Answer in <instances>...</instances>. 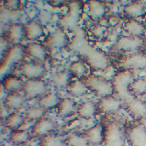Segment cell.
I'll use <instances>...</instances> for the list:
<instances>
[{
    "label": "cell",
    "instance_id": "cell-1",
    "mask_svg": "<svg viewBox=\"0 0 146 146\" xmlns=\"http://www.w3.org/2000/svg\"><path fill=\"white\" fill-rule=\"evenodd\" d=\"M135 76L134 70L121 69L115 73L111 80L114 93L123 104L133 96L129 91V87L134 80Z\"/></svg>",
    "mask_w": 146,
    "mask_h": 146
},
{
    "label": "cell",
    "instance_id": "cell-31",
    "mask_svg": "<svg viewBox=\"0 0 146 146\" xmlns=\"http://www.w3.org/2000/svg\"><path fill=\"white\" fill-rule=\"evenodd\" d=\"M58 95L54 92L46 93L39 101V106L45 110H49L57 106L60 101Z\"/></svg>",
    "mask_w": 146,
    "mask_h": 146
},
{
    "label": "cell",
    "instance_id": "cell-34",
    "mask_svg": "<svg viewBox=\"0 0 146 146\" xmlns=\"http://www.w3.org/2000/svg\"><path fill=\"white\" fill-rule=\"evenodd\" d=\"M65 143L68 146H89V142L84 134L72 133L68 135Z\"/></svg>",
    "mask_w": 146,
    "mask_h": 146
},
{
    "label": "cell",
    "instance_id": "cell-29",
    "mask_svg": "<svg viewBox=\"0 0 146 146\" xmlns=\"http://www.w3.org/2000/svg\"><path fill=\"white\" fill-rule=\"evenodd\" d=\"M71 76L69 71H62L53 74L50 78V81L58 89L66 88L70 81Z\"/></svg>",
    "mask_w": 146,
    "mask_h": 146
},
{
    "label": "cell",
    "instance_id": "cell-23",
    "mask_svg": "<svg viewBox=\"0 0 146 146\" xmlns=\"http://www.w3.org/2000/svg\"><path fill=\"white\" fill-rule=\"evenodd\" d=\"M26 97L25 96L18 93V92L9 93L6 96L4 105L10 110H18L21 109L25 104Z\"/></svg>",
    "mask_w": 146,
    "mask_h": 146
},
{
    "label": "cell",
    "instance_id": "cell-16",
    "mask_svg": "<svg viewBox=\"0 0 146 146\" xmlns=\"http://www.w3.org/2000/svg\"><path fill=\"white\" fill-rule=\"evenodd\" d=\"M23 48L25 55L33 61L42 63L48 57L47 48L44 44L30 43Z\"/></svg>",
    "mask_w": 146,
    "mask_h": 146
},
{
    "label": "cell",
    "instance_id": "cell-14",
    "mask_svg": "<svg viewBox=\"0 0 146 146\" xmlns=\"http://www.w3.org/2000/svg\"><path fill=\"white\" fill-rule=\"evenodd\" d=\"M68 37L64 30L59 29L49 34L44 42V45L47 50H57L67 45Z\"/></svg>",
    "mask_w": 146,
    "mask_h": 146
},
{
    "label": "cell",
    "instance_id": "cell-12",
    "mask_svg": "<svg viewBox=\"0 0 146 146\" xmlns=\"http://www.w3.org/2000/svg\"><path fill=\"white\" fill-rule=\"evenodd\" d=\"M19 71L28 80L40 79L46 73V68L42 63L35 61L24 62L21 65Z\"/></svg>",
    "mask_w": 146,
    "mask_h": 146
},
{
    "label": "cell",
    "instance_id": "cell-6",
    "mask_svg": "<svg viewBox=\"0 0 146 146\" xmlns=\"http://www.w3.org/2000/svg\"><path fill=\"white\" fill-rule=\"evenodd\" d=\"M125 134L129 146H146V126L139 121L129 124Z\"/></svg>",
    "mask_w": 146,
    "mask_h": 146
},
{
    "label": "cell",
    "instance_id": "cell-11",
    "mask_svg": "<svg viewBox=\"0 0 146 146\" xmlns=\"http://www.w3.org/2000/svg\"><path fill=\"white\" fill-rule=\"evenodd\" d=\"M22 90L26 98L33 99L45 94L48 89L42 80L30 79L24 83Z\"/></svg>",
    "mask_w": 146,
    "mask_h": 146
},
{
    "label": "cell",
    "instance_id": "cell-2",
    "mask_svg": "<svg viewBox=\"0 0 146 146\" xmlns=\"http://www.w3.org/2000/svg\"><path fill=\"white\" fill-rule=\"evenodd\" d=\"M88 90L95 96L102 98L113 95L114 88L112 81L101 76L91 74L82 80Z\"/></svg>",
    "mask_w": 146,
    "mask_h": 146
},
{
    "label": "cell",
    "instance_id": "cell-39",
    "mask_svg": "<svg viewBox=\"0 0 146 146\" xmlns=\"http://www.w3.org/2000/svg\"><path fill=\"white\" fill-rule=\"evenodd\" d=\"M106 3L108 4H114L117 2H118L119 0H103Z\"/></svg>",
    "mask_w": 146,
    "mask_h": 146
},
{
    "label": "cell",
    "instance_id": "cell-20",
    "mask_svg": "<svg viewBox=\"0 0 146 146\" xmlns=\"http://www.w3.org/2000/svg\"><path fill=\"white\" fill-rule=\"evenodd\" d=\"M124 30L131 36L143 37L146 33V28L144 22L136 19H129L123 25Z\"/></svg>",
    "mask_w": 146,
    "mask_h": 146
},
{
    "label": "cell",
    "instance_id": "cell-27",
    "mask_svg": "<svg viewBox=\"0 0 146 146\" xmlns=\"http://www.w3.org/2000/svg\"><path fill=\"white\" fill-rule=\"evenodd\" d=\"M97 111V106L90 101L82 103L77 109L78 115L84 119H90L95 115Z\"/></svg>",
    "mask_w": 146,
    "mask_h": 146
},
{
    "label": "cell",
    "instance_id": "cell-41",
    "mask_svg": "<svg viewBox=\"0 0 146 146\" xmlns=\"http://www.w3.org/2000/svg\"><path fill=\"white\" fill-rule=\"evenodd\" d=\"M145 51V52H146V51Z\"/></svg>",
    "mask_w": 146,
    "mask_h": 146
},
{
    "label": "cell",
    "instance_id": "cell-24",
    "mask_svg": "<svg viewBox=\"0 0 146 146\" xmlns=\"http://www.w3.org/2000/svg\"><path fill=\"white\" fill-rule=\"evenodd\" d=\"M84 135L89 143L98 145L104 142V127L100 125H96L84 133Z\"/></svg>",
    "mask_w": 146,
    "mask_h": 146
},
{
    "label": "cell",
    "instance_id": "cell-38",
    "mask_svg": "<svg viewBox=\"0 0 146 146\" xmlns=\"http://www.w3.org/2000/svg\"><path fill=\"white\" fill-rule=\"evenodd\" d=\"M68 0H49V4L53 7H60L65 4Z\"/></svg>",
    "mask_w": 146,
    "mask_h": 146
},
{
    "label": "cell",
    "instance_id": "cell-15",
    "mask_svg": "<svg viewBox=\"0 0 146 146\" xmlns=\"http://www.w3.org/2000/svg\"><path fill=\"white\" fill-rule=\"evenodd\" d=\"M2 37L13 45L19 44L26 38L24 26L18 23L10 25L5 30Z\"/></svg>",
    "mask_w": 146,
    "mask_h": 146
},
{
    "label": "cell",
    "instance_id": "cell-33",
    "mask_svg": "<svg viewBox=\"0 0 146 146\" xmlns=\"http://www.w3.org/2000/svg\"><path fill=\"white\" fill-rule=\"evenodd\" d=\"M31 138V134L26 130H13L10 135V142L15 145H21L26 143Z\"/></svg>",
    "mask_w": 146,
    "mask_h": 146
},
{
    "label": "cell",
    "instance_id": "cell-25",
    "mask_svg": "<svg viewBox=\"0 0 146 146\" xmlns=\"http://www.w3.org/2000/svg\"><path fill=\"white\" fill-rule=\"evenodd\" d=\"M24 83L20 77L14 75H9L5 77L2 81V86L6 91L11 93L22 89Z\"/></svg>",
    "mask_w": 146,
    "mask_h": 146
},
{
    "label": "cell",
    "instance_id": "cell-19",
    "mask_svg": "<svg viewBox=\"0 0 146 146\" xmlns=\"http://www.w3.org/2000/svg\"><path fill=\"white\" fill-rule=\"evenodd\" d=\"M146 13V5L140 1H135L125 6L123 14L128 19H136Z\"/></svg>",
    "mask_w": 146,
    "mask_h": 146
},
{
    "label": "cell",
    "instance_id": "cell-5",
    "mask_svg": "<svg viewBox=\"0 0 146 146\" xmlns=\"http://www.w3.org/2000/svg\"><path fill=\"white\" fill-rule=\"evenodd\" d=\"M125 131L118 122H110L104 127L105 146H126Z\"/></svg>",
    "mask_w": 146,
    "mask_h": 146
},
{
    "label": "cell",
    "instance_id": "cell-3",
    "mask_svg": "<svg viewBox=\"0 0 146 146\" xmlns=\"http://www.w3.org/2000/svg\"><path fill=\"white\" fill-rule=\"evenodd\" d=\"M83 3L81 0H73L68 5V11L58 21L60 29L70 30L74 28L81 17Z\"/></svg>",
    "mask_w": 146,
    "mask_h": 146
},
{
    "label": "cell",
    "instance_id": "cell-40",
    "mask_svg": "<svg viewBox=\"0 0 146 146\" xmlns=\"http://www.w3.org/2000/svg\"><path fill=\"white\" fill-rule=\"evenodd\" d=\"M144 24H145V26H146V20L145 21V22H144Z\"/></svg>",
    "mask_w": 146,
    "mask_h": 146
},
{
    "label": "cell",
    "instance_id": "cell-4",
    "mask_svg": "<svg viewBox=\"0 0 146 146\" xmlns=\"http://www.w3.org/2000/svg\"><path fill=\"white\" fill-rule=\"evenodd\" d=\"M80 56L83 58L82 61L94 71H104L111 64L109 57L99 50L88 49Z\"/></svg>",
    "mask_w": 146,
    "mask_h": 146
},
{
    "label": "cell",
    "instance_id": "cell-37",
    "mask_svg": "<svg viewBox=\"0 0 146 146\" xmlns=\"http://www.w3.org/2000/svg\"><path fill=\"white\" fill-rule=\"evenodd\" d=\"M21 0H4L6 6L9 9H17L19 7V4Z\"/></svg>",
    "mask_w": 146,
    "mask_h": 146
},
{
    "label": "cell",
    "instance_id": "cell-36",
    "mask_svg": "<svg viewBox=\"0 0 146 146\" xmlns=\"http://www.w3.org/2000/svg\"><path fill=\"white\" fill-rule=\"evenodd\" d=\"M45 110L41 106H33L29 108L26 112V118L29 121H37L43 117Z\"/></svg>",
    "mask_w": 146,
    "mask_h": 146
},
{
    "label": "cell",
    "instance_id": "cell-22",
    "mask_svg": "<svg viewBox=\"0 0 146 146\" xmlns=\"http://www.w3.org/2000/svg\"><path fill=\"white\" fill-rule=\"evenodd\" d=\"M24 27L26 38L29 40H36L45 34L44 28L41 24L35 21L28 22L24 25Z\"/></svg>",
    "mask_w": 146,
    "mask_h": 146
},
{
    "label": "cell",
    "instance_id": "cell-32",
    "mask_svg": "<svg viewBox=\"0 0 146 146\" xmlns=\"http://www.w3.org/2000/svg\"><path fill=\"white\" fill-rule=\"evenodd\" d=\"M24 117L19 113L13 112L7 116L4 122L6 127L12 130L19 129L24 123Z\"/></svg>",
    "mask_w": 146,
    "mask_h": 146
},
{
    "label": "cell",
    "instance_id": "cell-17",
    "mask_svg": "<svg viewBox=\"0 0 146 146\" xmlns=\"http://www.w3.org/2000/svg\"><path fill=\"white\" fill-rule=\"evenodd\" d=\"M87 15L92 20L96 21L103 18L107 12L106 3L102 0H88Z\"/></svg>",
    "mask_w": 146,
    "mask_h": 146
},
{
    "label": "cell",
    "instance_id": "cell-7",
    "mask_svg": "<svg viewBox=\"0 0 146 146\" xmlns=\"http://www.w3.org/2000/svg\"><path fill=\"white\" fill-rule=\"evenodd\" d=\"M146 39L131 35L121 36L116 41L114 48L115 50L123 52H133L141 51L145 47Z\"/></svg>",
    "mask_w": 146,
    "mask_h": 146
},
{
    "label": "cell",
    "instance_id": "cell-26",
    "mask_svg": "<svg viewBox=\"0 0 146 146\" xmlns=\"http://www.w3.org/2000/svg\"><path fill=\"white\" fill-rule=\"evenodd\" d=\"M66 89L70 95L76 98H79L84 96L88 92V89L83 81L79 79L70 81Z\"/></svg>",
    "mask_w": 146,
    "mask_h": 146
},
{
    "label": "cell",
    "instance_id": "cell-13",
    "mask_svg": "<svg viewBox=\"0 0 146 146\" xmlns=\"http://www.w3.org/2000/svg\"><path fill=\"white\" fill-rule=\"evenodd\" d=\"M123 105L122 101L112 95L100 98L97 106V111L101 114H111L119 111Z\"/></svg>",
    "mask_w": 146,
    "mask_h": 146
},
{
    "label": "cell",
    "instance_id": "cell-8",
    "mask_svg": "<svg viewBox=\"0 0 146 146\" xmlns=\"http://www.w3.org/2000/svg\"><path fill=\"white\" fill-rule=\"evenodd\" d=\"M121 69L144 70L146 69V52L139 51L123 58L119 63Z\"/></svg>",
    "mask_w": 146,
    "mask_h": 146
},
{
    "label": "cell",
    "instance_id": "cell-18",
    "mask_svg": "<svg viewBox=\"0 0 146 146\" xmlns=\"http://www.w3.org/2000/svg\"><path fill=\"white\" fill-rule=\"evenodd\" d=\"M56 127L54 122L48 118H42L37 121L32 127L31 134L35 137H42L50 133Z\"/></svg>",
    "mask_w": 146,
    "mask_h": 146
},
{
    "label": "cell",
    "instance_id": "cell-9",
    "mask_svg": "<svg viewBox=\"0 0 146 146\" xmlns=\"http://www.w3.org/2000/svg\"><path fill=\"white\" fill-rule=\"evenodd\" d=\"M123 104L134 120L139 121L146 118V102L139 97L133 96Z\"/></svg>",
    "mask_w": 146,
    "mask_h": 146
},
{
    "label": "cell",
    "instance_id": "cell-35",
    "mask_svg": "<svg viewBox=\"0 0 146 146\" xmlns=\"http://www.w3.org/2000/svg\"><path fill=\"white\" fill-rule=\"evenodd\" d=\"M40 146H68L57 135L49 133L42 137L40 142Z\"/></svg>",
    "mask_w": 146,
    "mask_h": 146
},
{
    "label": "cell",
    "instance_id": "cell-28",
    "mask_svg": "<svg viewBox=\"0 0 146 146\" xmlns=\"http://www.w3.org/2000/svg\"><path fill=\"white\" fill-rule=\"evenodd\" d=\"M69 71L72 76L83 80L88 76V69L86 66V64L83 61L79 60L72 63Z\"/></svg>",
    "mask_w": 146,
    "mask_h": 146
},
{
    "label": "cell",
    "instance_id": "cell-21",
    "mask_svg": "<svg viewBox=\"0 0 146 146\" xmlns=\"http://www.w3.org/2000/svg\"><path fill=\"white\" fill-rule=\"evenodd\" d=\"M57 106L58 115L64 118L72 116L77 111L75 102L69 98L61 99Z\"/></svg>",
    "mask_w": 146,
    "mask_h": 146
},
{
    "label": "cell",
    "instance_id": "cell-30",
    "mask_svg": "<svg viewBox=\"0 0 146 146\" xmlns=\"http://www.w3.org/2000/svg\"><path fill=\"white\" fill-rule=\"evenodd\" d=\"M130 94L135 97H139L146 94V78H135L129 87Z\"/></svg>",
    "mask_w": 146,
    "mask_h": 146
},
{
    "label": "cell",
    "instance_id": "cell-10",
    "mask_svg": "<svg viewBox=\"0 0 146 146\" xmlns=\"http://www.w3.org/2000/svg\"><path fill=\"white\" fill-rule=\"evenodd\" d=\"M24 48L21 47L19 44L14 45L13 47H10L4 54V56L1 59V73L3 75L14 64L20 61L23 57Z\"/></svg>",
    "mask_w": 146,
    "mask_h": 146
}]
</instances>
